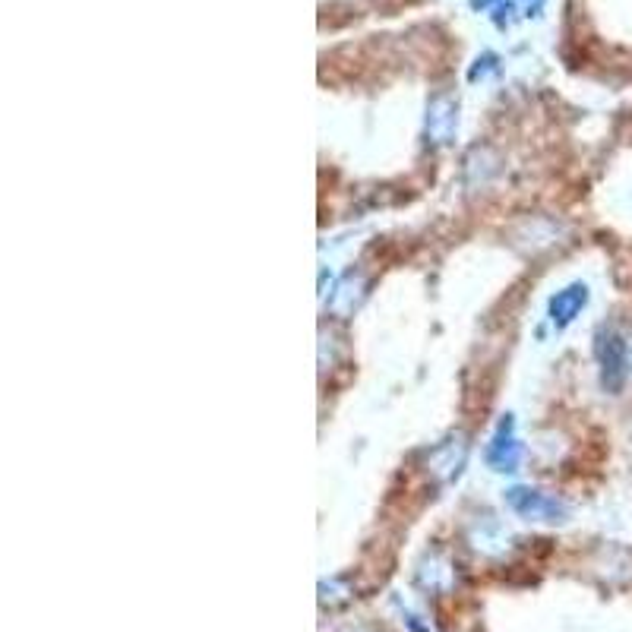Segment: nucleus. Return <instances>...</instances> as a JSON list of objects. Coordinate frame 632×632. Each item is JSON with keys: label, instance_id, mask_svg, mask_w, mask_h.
Masks as SVG:
<instances>
[{"label": "nucleus", "instance_id": "obj_3", "mask_svg": "<svg viewBox=\"0 0 632 632\" xmlns=\"http://www.w3.org/2000/svg\"><path fill=\"white\" fill-rule=\"evenodd\" d=\"M522 462V443L516 440V421H512V414L497 424V433L490 437L487 446V465L493 471H516Z\"/></svg>", "mask_w": 632, "mask_h": 632}, {"label": "nucleus", "instance_id": "obj_11", "mask_svg": "<svg viewBox=\"0 0 632 632\" xmlns=\"http://www.w3.org/2000/svg\"><path fill=\"white\" fill-rule=\"evenodd\" d=\"M629 361H632V348H629Z\"/></svg>", "mask_w": 632, "mask_h": 632}, {"label": "nucleus", "instance_id": "obj_2", "mask_svg": "<svg viewBox=\"0 0 632 632\" xmlns=\"http://www.w3.org/2000/svg\"><path fill=\"white\" fill-rule=\"evenodd\" d=\"M595 354H598V367H601V386L617 395L626 386V377L632 370L626 339L614 329H601L598 342H595Z\"/></svg>", "mask_w": 632, "mask_h": 632}, {"label": "nucleus", "instance_id": "obj_8", "mask_svg": "<svg viewBox=\"0 0 632 632\" xmlns=\"http://www.w3.org/2000/svg\"><path fill=\"white\" fill-rule=\"evenodd\" d=\"M490 70H497V57H493V54H484V57H478V61H474L468 79H481V76H487Z\"/></svg>", "mask_w": 632, "mask_h": 632}, {"label": "nucleus", "instance_id": "obj_7", "mask_svg": "<svg viewBox=\"0 0 632 632\" xmlns=\"http://www.w3.org/2000/svg\"><path fill=\"white\" fill-rule=\"evenodd\" d=\"M361 298H364V282H361V279H354V275H348V279H345L339 288H335L329 307H332L335 313H351L354 307L361 304Z\"/></svg>", "mask_w": 632, "mask_h": 632}, {"label": "nucleus", "instance_id": "obj_4", "mask_svg": "<svg viewBox=\"0 0 632 632\" xmlns=\"http://www.w3.org/2000/svg\"><path fill=\"white\" fill-rule=\"evenodd\" d=\"M456 124H459V105L452 102L449 95H437L427 108V136L430 143H449L452 133H456Z\"/></svg>", "mask_w": 632, "mask_h": 632}, {"label": "nucleus", "instance_id": "obj_6", "mask_svg": "<svg viewBox=\"0 0 632 632\" xmlns=\"http://www.w3.org/2000/svg\"><path fill=\"white\" fill-rule=\"evenodd\" d=\"M465 456H468V446L462 437H449L446 443H440L437 449L430 452V468L437 478L449 481V478H459V471L465 465Z\"/></svg>", "mask_w": 632, "mask_h": 632}, {"label": "nucleus", "instance_id": "obj_5", "mask_svg": "<svg viewBox=\"0 0 632 632\" xmlns=\"http://www.w3.org/2000/svg\"><path fill=\"white\" fill-rule=\"evenodd\" d=\"M585 304H588V288L582 282L566 285L563 291H557L550 298V323L557 329H566L585 310Z\"/></svg>", "mask_w": 632, "mask_h": 632}, {"label": "nucleus", "instance_id": "obj_10", "mask_svg": "<svg viewBox=\"0 0 632 632\" xmlns=\"http://www.w3.org/2000/svg\"><path fill=\"white\" fill-rule=\"evenodd\" d=\"M490 4H493V0H471V7H474V10H487Z\"/></svg>", "mask_w": 632, "mask_h": 632}, {"label": "nucleus", "instance_id": "obj_9", "mask_svg": "<svg viewBox=\"0 0 632 632\" xmlns=\"http://www.w3.org/2000/svg\"><path fill=\"white\" fill-rule=\"evenodd\" d=\"M519 4H522V13H525V16H535V13L541 10L544 0H519Z\"/></svg>", "mask_w": 632, "mask_h": 632}, {"label": "nucleus", "instance_id": "obj_1", "mask_svg": "<svg viewBox=\"0 0 632 632\" xmlns=\"http://www.w3.org/2000/svg\"><path fill=\"white\" fill-rule=\"evenodd\" d=\"M506 506L525 522L557 525V522L569 519V506L560 497H553V493H544V490H535V487H509L506 490Z\"/></svg>", "mask_w": 632, "mask_h": 632}]
</instances>
